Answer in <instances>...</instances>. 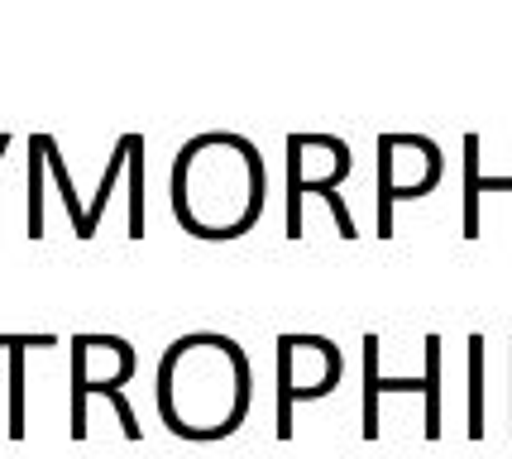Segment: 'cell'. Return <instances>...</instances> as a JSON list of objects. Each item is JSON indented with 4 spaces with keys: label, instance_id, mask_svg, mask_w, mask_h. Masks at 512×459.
Listing matches in <instances>:
<instances>
[{
    "label": "cell",
    "instance_id": "6da1fadb",
    "mask_svg": "<svg viewBox=\"0 0 512 459\" xmlns=\"http://www.w3.org/2000/svg\"><path fill=\"white\" fill-rule=\"evenodd\" d=\"M154 402L163 426L178 440L235 436L254 407V364L240 340L221 330H187L158 359Z\"/></svg>",
    "mask_w": 512,
    "mask_h": 459
},
{
    "label": "cell",
    "instance_id": "7a4b0ae2",
    "mask_svg": "<svg viewBox=\"0 0 512 459\" xmlns=\"http://www.w3.org/2000/svg\"><path fill=\"white\" fill-rule=\"evenodd\" d=\"M173 216L192 240H240L268 201V168L254 139L235 130H201L173 158L168 177Z\"/></svg>",
    "mask_w": 512,
    "mask_h": 459
},
{
    "label": "cell",
    "instance_id": "3957f363",
    "mask_svg": "<svg viewBox=\"0 0 512 459\" xmlns=\"http://www.w3.org/2000/svg\"><path fill=\"white\" fill-rule=\"evenodd\" d=\"M379 163H374V235L393 240V206L417 201L441 187L446 153L431 134H379Z\"/></svg>",
    "mask_w": 512,
    "mask_h": 459
},
{
    "label": "cell",
    "instance_id": "277c9868",
    "mask_svg": "<svg viewBox=\"0 0 512 459\" xmlns=\"http://www.w3.org/2000/svg\"><path fill=\"white\" fill-rule=\"evenodd\" d=\"M273 373H278V440H292V412L302 402L331 397L345 378V354L331 335L283 330L273 340Z\"/></svg>",
    "mask_w": 512,
    "mask_h": 459
},
{
    "label": "cell",
    "instance_id": "5b68a950",
    "mask_svg": "<svg viewBox=\"0 0 512 459\" xmlns=\"http://www.w3.org/2000/svg\"><path fill=\"white\" fill-rule=\"evenodd\" d=\"M364 397H359V436L364 440H379L383 421H379V402L383 393H422L426 397V416H422V436L426 440H441V421H446V393H441V378H446V340L431 330L422 340V378H388L379 369V354H383V340L369 330L364 340Z\"/></svg>",
    "mask_w": 512,
    "mask_h": 459
},
{
    "label": "cell",
    "instance_id": "8992f818",
    "mask_svg": "<svg viewBox=\"0 0 512 459\" xmlns=\"http://www.w3.org/2000/svg\"><path fill=\"white\" fill-rule=\"evenodd\" d=\"M67 354H72V378H67V436L87 440V402L96 393H111L134 378L139 369V354L125 335H106V330H77L67 340Z\"/></svg>",
    "mask_w": 512,
    "mask_h": 459
},
{
    "label": "cell",
    "instance_id": "52a82bcc",
    "mask_svg": "<svg viewBox=\"0 0 512 459\" xmlns=\"http://www.w3.org/2000/svg\"><path fill=\"white\" fill-rule=\"evenodd\" d=\"M355 168V153L340 134H288V240L307 235V197H331Z\"/></svg>",
    "mask_w": 512,
    "mask_h": 459
},
{
    "label": "cell",
    "instance_id": "ba28073f",
    "mask_svg": "<svg viewBox=\"0 0 512 459\" xmlns=\"http://www.w3.org/2000/svg\"><path fill=\"white\" fill-rule=\"evenodd\" d=\"M58 345L63 340L53 330H39V335H10V330H0V350L10 354V426H5L10 440H24V354L58 350Z\"/></svg>",
    "mask_w": 512,
    "mask_h": 459
},
{
    "label": "cell",
    "instance_id": "9c48e42d",
    "mask_svg": "<svg viewBox=\"0 0 512 459\" xmlns=\"http://www.w3.org/2000/svg\"><path fill=\"white\" fill-rule=\"evenodd\" d=\"M484 192H512V177L484 173V139H479V134H465V230H460L465 240H479V235H484V220H479Z\"/></svg>",
    "mask_w": 512,
    "mask_h": 459
},
{
    "label": "cell",
    "instance_id": "30bf717a",
    "mask_svg": "<svg viewBox=\"0 0 512 459\" xmlns=\"http://www.w3.org/2000/svg\"><path fill=\"white\" fill-rule=\"evenodd\" d=\"M48 134H29L24 144V235L29 240H44V182H48V153H44Z\"/></svg>",
    "mask_w": 512,
    "mask_h": 459
},
{
    "label": "cell",
    "instance_id": "8fae6325",
    "mask_svg": "<svg viewBox=\"0 0 512 459\" xmlns=\"http://www.w3.org/2000/svg\"><path fill=\"white\" fill-rule=\"evenodd\" d=\"M44 153H48V177H53V187H58V197H63L67 225H72V235H77V240H87V201L72 192V173H67L63 149H58V139H53V134L44 139Z\"/></svg>",
    "mask_w": 512,
    "mask_h": 459
},
{
    "label": "cell",
    "instance_id": "7c38bea8",
    "mask_svg": "<svg viewBox=\"0 0 512 459\" xmlns=\"http://www.w3.org/2000/svg\"><path fill=\"white\" fill-rule=\"evenodd\" d=\"M465 350H469V383H465L469 421H465V431H469V440H484V330H469Z\"/></svg>",
    "mask_w": 512,
    "mask_h": 459
},
{
    "label": "cell",
    "instance_id": "4fadbf2b",
    "mask_svg": "<svg viewBox=\"0 0 512 459\" xmlns=\"http://www.w3.org/2000/svg\"><path fill=\"white\" fill-rule=\"evenodd\" d=\"M130 220H125V235L144 240V134H130Z\"/></svg>",
    "mask_w": 512,
    "mask_h": 459
},
{
    "label": "cell",
    "instance_id": "5bb4252c",
    "mask_svg": "<svg viewBox=\"0 0 512 459\" xmlns=\"http://www.w3.org/2000/svg\"><path fill=\"white\" fill-rule=\"evenodd\" d=\"M10 144H15V134H0V163H5V153H10Z\"/></svg>",
    "mask_w": 512,
    "mask_h": 459
},
{
    "label": "cell",
    "instance_id": "9a60e30c",
    "mask_svg": "<svg viewBox=\"0 0 512 459\" xmlns=\"http://www.w3.org/2000/svg\"><path fill=\"white\" fill-rule=\"evenodd\" d=\"M508 364H512V340H508ZM512 388V383H508ZM508 436H512V412H508Z\"/></svg>",
    "mask_w": 512,
    "mask_h": 459
}]
</instances>
